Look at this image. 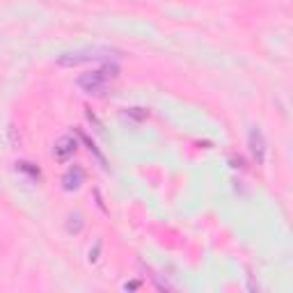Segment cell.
Instances as JSON below:
<instances>
[{
    "mask_svg": "<svg viewBox=\"0 0 293 293\" xmlns=\"http://www.w3.org/2000/svg\"><path fill=\"white\" fill-rule=\"evenodd\" d=\"M117 76V67H103V69L90 71V74H83L78 78V87L83 92L92 96H101L105 90H108V80Z\"/></svg>",
    "mask_w": 293,
    "mask_h": 293,
    "instance_id": "cell-2",
    "label": "cell"
},
{
    "mask_svg": "<svg viewBox=\"0 0 293 293\" xmlns=\"http://www.w3.org/2000/svg\"><path fill=\"white\" fill-rule=\"evenodd\" d=\"M83 181H85V172L78 167V165L69 167L67 174L62 177V186H65V190H78L80 186H83Z\"/></svg>",
    "mask_w": 293,
    "mask_h": 293,
    "instance_id": "cell-5",
    "label": "cell"
},
{
    "mask_svg": "<svg viewBox=\"0 0 293 293\" xmlns=\"http://www.w3.org/2000/svg\"><path fill=\"white\" fill-rule=\"evenodd\" d=\"M129 114H131V117H135V120H144V117H147V110H142V108H131Z\"/></svg>",
    "mask_w": 293,
    "mask_h": 293,
    "instance_id": "cell-8",
    "label": "cell"
},
{
    "mask_svg": "<svg viewBox=\"0 0 293 293\" xmlns=\"http://www.w3.org/2000/svg\"><path fill=\"white\" fill-rule=\"evenodd\" d=\"M76 147H78V142H76V138H71V135H62V138H57L55 140V147H53L55 160L67 163V160L76 154Z\"/></svg>",
    "mask_w": 293,
    "mask_h": 293,
    "instance_id": "cell-3",
    "label": "cell"
},
{
    "mask_svg": "<svg viewBox=\"0 0 293 293\" xmlns=\"http://www.w3.org/2000/svg\"><path fill=\"white\" fill-rule=\"evenodd\" d=\"M19 169H21V172H28L32 179H39V169L30 167V163H19Z\"/></svg>",
    "mask_w": 293,
    "mask_h": 293,
    "instance_id": "cell-7",
    "label": "cell"
},
{
    "mask_svg": "<svg viewBox=\"0 0 293 293\" xmlns=\"http://www.w3.org/2000/svg\"><path fill=\"white\" fill-rule=\"evenodd\" d=\"M110 57H117V53L110 48H101V46H92V48H78V50H67V53L57 55L55 65L57 67H78L85 62H101V60H110Z\"/></svg>",
    "mask_w": 293,
    "mask_h": 293,
    "instance_id": "cell-1",
    "label": "cell"
},
{
    "mask_svg": "<svg viewBox=\"0 0 293 293\" xmlns=\"http://www.w3.org/2000/svg\"><path fill=\"white\" fill-rule=\"evenodd\" d=\"M80 229H83V215H80V213H71L69 218H67V231H69V233H78Z\"/></svg>",
    "mask_w": 293,
    "mask_h": 293,
    "instance_id": "cell-6",
    "label": "cell"
},
{
    "mask_svg": "<svg viewBox=\"0 0 293 293\" xmlns=\"http://www.w3.org/2000/svg\"><path fill=\"white\" fill-rule=\"evenodd\" d=\"M250 151H252L254 160H257L259 165L266 160V140H263V133L259 129L250 131Z\"/></svg>",
    "mask_w": 293,
    "mask_h": 293,
    "instance_id": "cell-4",
    "label": "cell"
}]
</instances>
